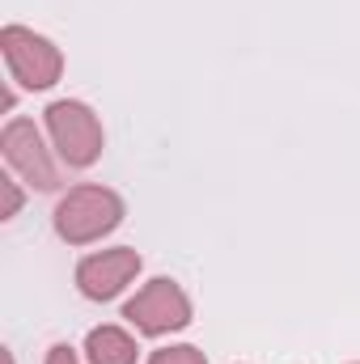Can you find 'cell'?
<instances>
[{"label":"cell","mask_w":360,"mask_h":364,"mask_svg":"<svg viewBox=\"0 0 360 364\" xmlns=\"http://www.w3.org/2000/svg\"><path fill=\"white\" fill-rule=\"evenodd\" d=\"M123 220V199L110 186H73L68 195H60L55 203V233L68 246H90L97 237L115 233Z\"/></svg>","instance_id":"6da1fadb"},{"label":"cell","mask_w":360,"mask_h":364,"mask_svg":"<svg viewBox=\"0 0 360 364\" xmlns=\"http://www.w3.org/2000/svg\"><path fill=\"white\" fill-rule=\"evenodd\" d=\"M0 51H4V64H9V77L21 85V90H51L64 73V55L51 38L26 30V26H4L0 34Z\"/></svg>","instance_id":"7a4b0ae2"},{"label":"cell","mask_w":360,"mask_h":364,"mask_svg":"<svg viewBox=\"0 0 360 364\" xmlns=\"http://www.w3.org/2000/svg\"><path fill=\"white\" fill-rule=\"evenodd\" d=\"M47 132H51V144H55L60 161L73 166V170H85V166H93L102 157V140L106 136H102L97 114L85 102H68V97L51 102L47 106Z\"/></svg>","instance_id":"3957f363"},{"label":"cell","mask_w":360,"mask_h":364,"mask_svg":"<svg viewBox=\"0 0 360 364\" xmlns=\"http://www.w3.org/2000/svg\"><path fill=\"white\" fill-rule=\"evenodd\" d=\"M123 318L144 335H174L182 326H191V296L182 292V284L162 275V279H149L123 305Z\"/></svg>","instance_id":"277c9868"},{"label":"cell","mask_w":360,"mask_h":364,"mask_svg":"<svg viewBox=\"0 0 360 364\" xmlns=\"http://www.w3.org/2000/svg\"><path fill=\"white\" fill-rule=\"evenodd\" d=\"M0 153L9 161V170L21 182H30L34 191H55L60 186V166L51 161V149L43 144L38 127L30 119H9L0 132Z\"/></svg>","instance_id":"5b68a950"},{"label":"cell","mask_w":360,"mask_h":364,"mask_svg":"<svg viewBox=\"0 0 360 364\" xmlns=\"http://www.w3.org/2000/svg\"><path fill=\"white\" fill-rule=\"evenodd\" d=\"M140 275V255L132 246H115V250H97L90 259L77 263V288L90 301H110L119 296L132 279Z\"/></svg>","instance_id":"8992f818"},{"label":"cell","mask_w":360,"mask_h":364,"mask_svg":"<svg viewBox=\"0 0 360 364\" xmlns=\"http://www.w3.org/2000/svg\"><path fill=\"white\" fill-rule=\"evenodd\" d=\"M85 352H90V364H136V356H140L136 339L123 326H93L85 339Z\"/></svg>","instance_id":"52a82bcc"},{"label":"cell","mask_w":360,"mask_h":364,"mask_svg":"<svg viewBox=\"0 0 360 364\" xmlns=\"http://www.w3.org/2000/svg\"><path fill=\"white\" fill-rule=\"evenodd\" d=\"M149 364H208V360H203V352H199V348H191V343H174V348L153 352Z\"/></svg>","instance_id":"ba28073f"},{"label":"cell","mask_w":360,"mask_h":364,"mask_svg":"<svg viewBox=\"0 0 360 364\" xmlns=\"http://www.w3.org/2000/svg\"><path fill=\"white\" fill-rule=\"evenodd\" d=\"M0 191H4V208H0V216L13 220V216L21 212V186H17V178H0Z\"/></svg>","instance_id":"9c48e42d"},{"label":"cell","mask_w":360,"mask_h":364,"mask_svg":"<svg viewBox=\"0 0 360 364\" xmlns=\"http://www.w3.org/2000/svg\"><path fill=\"white\" fill-rule=\"evenodd\" d=\"M47 364H81V360H77V352H73L68 343H55V348L47 352Z\"/></svg>","instance_id":"30bf717a"}]
</instances>
